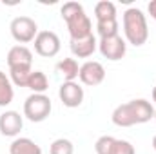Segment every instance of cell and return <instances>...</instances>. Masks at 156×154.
<instances>
[{
  "label": "cell",
  "mask_w": 156,
  "mask_h": 154,
  "mask_svg": "<svg viewBox=\"0 0 156 154\" xmlns=\"http://www.w3.org/2000/svg\"><path fill=\"white\" fill-rule=\"evenodd\" d=\"M60 15L64 18V22L67 24L71 40L85 38L89 35H93V24L89 20V16L83 11V5L78 2H66L60 7Z\"/></svg>",
  "instance_id": "1"
},
{
  "label": "cell",
  "mask_w": 156,
  "mask_h": 154,
  "mask_svg": "<svg viewBox=\"0 0 156 154\" xmlns=\"http://www.w3.org/2000/svg\"><path fill=\"white\" fill-rule=\"evenodd\" d=\"M122 20H123L125 40L131 45L140 47V45H144L147 42V38H149V27H147V18H145L142 9H138V7L125 9Z\"/></svg>",
  "instance_id": "2"
},
{
  "label": "cell",
  "mask_w": 156,
  "mask_h": 154,
  "mask_svg": "<svg viewBox=\"0 0 156 154\" xmlns=\"http://www.w3.org/2000/svg\"><path fill=\"white\" fill-rule=\"evenodd\" d=\"M51 109H53L51 98L45 94H31L24 102V116L33 123L47 120V116L51 114Z\"/></svg>",
  "instance_id": "3"
},
{
  "label": "cell",
  "mask_w": 156,
  "mask_h": 154,
  "mask_svg": "<svg viewBox=\"0 0 156 154\" xmlns=\"http://www.w3.org/2000/svg\"><path fill=\"white\" fill-rule=\"evenodd\" d=\"M9 31H11V37L15 38V42H18V45H24V44L35 42L37 35H38V26L29 16H16L11 20Z\"/></svg>",
  "instance_id": "4"
},
{
  "label": "cell",
  "mask_w": 156,
  "mask_h": 154,
  "mask_svg": "<svg viewBox=\"0 0 156 154\" xmlns=\"http://www.w3.org/2000/svg\"><path fill=\"white\" fill-rule=\"evenodd\" d=\"M60 38L53 31H38L35 38V51L44 58H53L60 53Z\"/></svg>",
  "instance_id": "5"
},
{
  "label": "cell",
  "mask_w": 156,
  "mask_h": 154,
  "mask_svg": "<svg viewBox=\"0 0 156 154\" xmlns=\"http://www.w3.org/2000/svg\"><path fill=\"white\" fill-rule=\"evenodd\" d=\"M98 49L102 53L104 58L111 60V62H118L125 56L127 53V44L125 40L122 38L120 35H115V37H107V38H100L98 42Z\"/></svg>",
  "instance_id": "6"
},
{
  "label": "cell",
  "mask_w": 156,
  "mask_h": 154,
  "mask_svg": "<svg viewBox=\"0 0 156 154\" xmlns=\"http://www.w3.org/2000/svg\"><path fill=\"white\" fill-rule=\"evenodd\" d=\"M78 78L83 85H89V87H96L100 85L104 80H105V69L100 62H94V60H89L85 64L80 65V73Z\"/></svg>",
  "instance_id": "7"
},
{
  "label": "cell",
  "mask_w": 156,
  "mask_h": 154,
  "mask_svg": "<svg viewBox=\"0 0 156 154\" xmlns=\"http://www.w3.org/2000/svg\"><path fill=\"white\" fill-rule=\"evenodd\" d=\"M58 98L69 109L80 107L83 102V87L78 82H64L58 89Z\"/></svg>",
  "instance_id": "8"
},
{
  "label": "cell",
  "mask_w": 156,
  "mask_h": 154,
  "mask_svg": "<svg viewBox=\"0 0 156 154\" xmlns=\"http://www.w3.org/2000/svg\"><path fill=\"white\" fill-rule=\"evenodd\" d=\"M5 58L9 69H33V53L26 45H13Z\"/></svg>",
  "instance_id": "9"
},
{
  "label": "cell",
  "mask_w": 156,
  "mask_h": 154,
  "mask_svg": "<svg viewBox=\"0 0 156 154\" xmlns=\"http://www.w3.org/2000/svg\"><path fill=\"white\" fill-rule=\"evenodd\" d=\"M24 129V118L16 111H5L0 114V134L7 138H16Z\"/></svg>",
  "instance_id": "10"
},
{
  "label": "cell",
  "mask_w": 156,
  "mask_h": 154,
  "mask_svg": "<svg viewBox=\"0 0 156 154\" xmlns=\"http://www.w3.org/2000/svg\"><path fill=\"white\" fill-rule=\"evenodd\" d=\"M69 47H71V53H73L76 58H89V56L96 51L98 42H96V37H94V35H89V37H85V38L71 40Z\"/></svg>",
  "instance_id": "11"
},
{
  "label": "cell",
  "mask_w": 156,
  "mask_h": 154,
  "mask_svg": "<svg viewBox=\"0 0 156 154\" xmlns=\"http://www.w3.org/2000/svg\"><path fill=\"white\" fill-rule=\"evenodd\" d=\"M131 107H133V113H134V118H136V125L140 123H147L154 118V105L145 100V98H136V100H131L129 102Z\"/></svg>",
  "instance_id": "12"
},
{
  "label": "cell",
  "mask_w": 156,
  "mask_h": 154,
  "mask_svg": "<svg viewBox=\"0 0 156 154\" xmlns=\"http://www.w3.org/2000/svg\"><path fill=\"white\" fill-rule=\"evenodd\" d=\"M111 120H113V123L116 127H133V125H136V118H134L133 107H131L129 102L118 105L113 111V114H111Z\"/></svg>",
  "instance_id": "13"
},
{
  "label": "cell",
  "mask_w": 156,
  "mask_h": 154,
  "mask_svg": "<svg viewBox=\"0 0 156 154\" xmlns=\"http://www.w3.org/2000/svg\"><path fill=\"white\" fill-rule=\"evenodd\" d=\"M9 154H42V149L31 138H15L9 145Z\"/></svg>",
  "instance_id": "14"
},
{
  "label": "cell",
  "mask_w": 156,
  "mask_h": 154,
  "mask_svg": "<svg viewBox=\"0 0 156 154\" xmlns=\"http://www.w3.org/2000/svg\"><path fill=\"white\" fill-rule=\"evenodd\" d=\"M56 71L64 78V82H75L80 73V65L75 58H64L56 64Z\"/></svg>",
  "instance_id": "15"
},
{
  "label": "cell",
  "mask_w": 156,
  "mask_h": 154,
  "mask_svg": "<svg viewBox=\"0 0 156 154\" xmlns=\"http://www.w3.org/2000/svg\"><path fill=\"white\" fill-rule=\"evenodd\" d=\"M94 16H96V22L115 20L116 18V5L109 0H102L94 5Z\"/></svg>",
  "instance_id": "16"
},
{
  "label": "cell",
  "mask_w": 156,
  "mask_h": 154,
  "mask_svg": "<svg viewBox=\"0 0 156 154\" xmlns=\"http://www.w3.org/2000/svg\"><path fill=\"white\" fill-rule=\"evenodd\" d=\"M15 98V91H13V83L9 76L0 71V107H7Z\"/></svg>",
  "instance_id": "17"
},
{
  "label": "cell",
  "mask_w": 156,
  "mask_h": 154,
  "mask_svg": "<svg viewBox=\"0 0 156 154\" xmlns=\"http://www.w3.org/2000/svg\"><path fill=\"white\" fill-rule=\"evenodd\" d=\"M49 87V80L45 76V73L42 71H33L31 76H29V82H27V89L33 91V94H44Z\"/></svg>",
  "instance_id": "18"
},
{
  "label": "cell",
  "mask_w": 156,
  "mask_h": 154,
  "mask_svg": "<svg viewBox=\"0 0 156 154\" xmlns=\"http://www.w3.org/2000/svg\"><path fill=\"white\" fill-rule=\"evenodd\" d=\"M73 152H75V145L67 138H58L49 147V154H73Z\"/></svg>",
  "instance_id": "19"
},
{
  "label": "cell",
  "mask_w": 156,
  "mask_h": 154,
  "mask_svg": "<svg viewBox=\"0 0 156 154\" xmlns=\"http://www.w3.org/2000/svg\"><path fill=\"white\" fill-rule=\"evenodd\" d=\"M33 69H9V80L16 87H27V82Z\"/></svg>",
  "instance_id": "20"
},
{
  "label": "cell",
  "mask_w": 156,
  "mask_h": 154,
  "mask_svg": "<svg viewBox=\"0 0 156 154\" xmlns=\"http://www.w3.org/2000/svg\"><path fill=\"white\" fill-rule=\"evenodd\" d=\"M96 31L100 35V38H107V37H115L118 35V20H105V22H96Z\"/></svg>",
  "instance_id": "21"
},
{
  "label": "cell",
  "mask_w": 156,
  "mask_h": 154,
  "mask_svg": "<svg viewBox=\"0 0 156 154\" xmlns=\"http://www.w3.org/2000/svg\"><path fill=\"white\" fill-rule=\"evenodd\" d=\"M109 154H136V149L131 142L127 140H115L113 143V149Z\"/></svg>",
  "instance_id": "22"
},
{
  "label": "cell",
  "mask_w": 156,
  "mask_h": 154,
  "mask_svg": "<svg viewBox=\"0 0 156 154\" xmlns=\"http://www.w3.org/2000/svg\"><path fill=\"white\" fill-rule=\"evenodd\" d=\"M115 140H116V138H113V136H100V138L96 140V143H94L96 154H109L111 149H113Z\"/></svg>",
  "instance_id": "23"
},
{
  "label": "cell",
  "mask_w": 156,
  "mask_h": 154,
  "mask_svg": "<svg viewBox=\"0 0 156 154\" xmlns=\"http://www.w3.org/2000/svg\"><path fill=\"white\" fill-rule=\"evenodd\" d=\"M147 11H149L151 18H154V20H156V0H151V2H149V5H147Z\"/></svg>",
  "instance_id": "24"
},
{
  "label": "cell",
  "mask_w": 156,
  "mask_h": 154,
  "mask_svg": "<svg viewBox=\"0 0 156 154\" xmlns=\"http://www.w3.org/2000/svg\"><path fill=\"white\" fill-rule=\"evenodd\" d=\"M153 102H154V105H156V85H154V89H153Z\"/></svg>",
  "instance_id": "25"
},
{
  "label": "cell",
  "mask_w": 156,
  "mask_h": 154,
  "mask_svg": "<svg viewBox=\"0 0 156 154\" xmlns=\"http://www.w3.org/2000/svg\"><path fill=\"white\" fill-rule=\"evenodd\" d=\"M153 149L156 151V134H154V138H153Z\"/></svg>",
  "instance_id": "26"
},
{
  "label": "cell",
  "mask_w": 156,
  "mask_h": 154,
  "mask_svg": "<svg viewBox=\"0 0 156 154\" xmlns=\"http://www.w3.org/2000/svg\"><path fill=\"white\" fill-rule=\"evenodd\" d=\"M154 120H156V109H154Z\"/></svg>",
  "instance_id": "27"
}]
</instances>
